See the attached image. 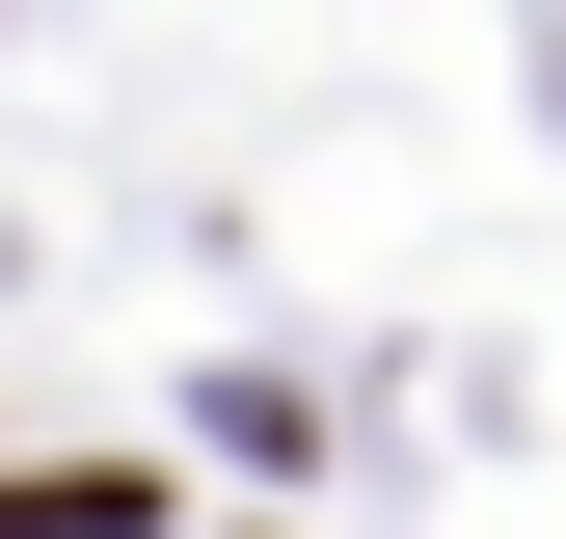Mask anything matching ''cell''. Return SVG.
Instances as JSON below:
<instances>
[{
	"mask_svg": "<svg viewBox=\"0 0 566 539\" xmlns=\"http://www.w3.org/2000/svg\"><path fill=\"white\" fill-rule=\"evenodd\" d=\"M0 539H163V486L135 458H54V486H0Z\"/></svg>",
	"mask_w": 566,
	"mask_h": 539,
	"instance_id": "obj_1",
	"label": "cell"
}]
</instances>
